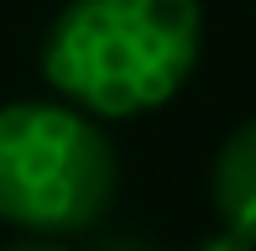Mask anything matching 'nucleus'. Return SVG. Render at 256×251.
<instances>
[{
  "instance_id": "7ed1b4c3",
  "label": "nucleus",
  "mask_w": 256,
  "mask_h": 251,
  "mask_svg": "<svg viewBox=\"0 0 256 251\" xmlns=\"http://www.w3.org/2000/svg\"><path fill=\"white\" fill-rule=\"evenodd\" d=\"M209 204H214L220 230L256 246V116H246L220 142L209 162Z\"/></svg>"
},
{
  "instance_id": "39448f33",
  "label": "nucleus",
  "mask_w": 256,
  "mask_h": 251,
  "mask_svg": "<svg viewBox=\"0 0 256 251\" xmlns=\"http://www.w3.org/2000/svg\"><path fill=\"white\" fill-rule=\"evenodd\" d=\"M0 251H74L68 241H42V236H16V241H6Z\"/></svg>"
},
{
  "instance_id": "20e7f679",
  "label": "nucleus",
  "mask_w": 256,
  "mask_h": 251,
  "mask_svg": "<svg viewBox=\"0 0 256 251\" xmlns=\"http://www.w3.org/2000/svg\"><path fill=\"white\" fill-rule=\"evenodd\" d=\"M194 251H256L251 241H240V236H230V230H214V236H204Z\"/></svg>"
},
{
  "instance_id": "f257e3e1",
  "label": "nucleus",
  "mask_w": 256,
  "mask_h": 251,
  "mask_svg": "<svg viewBox=\"0 0 256 251\" xmlns=\"http://www.w3.org/2000/svg\"><path fill=\"white\" fill-rule=\"evenodd\" d=\"M199 58V0H63L37 48L48 94L104 126L172 105Z\"/></svg>"
},
{
  "instance_id": "f03ea898",
  "label": "nucleus",
  "mask_w": 256,
  "mask_h": 251,
  "mask_svg": "<svg viewBox=\"0 0 256 251\" xmlns=\"http://www.w3.org/2000/svg\"><path fill=\"white\" fill-rule=\"evenodd\" d=\"M120 157L104 120L58 94L0 105V225L16 236L74 241L115 210Z\"/></svg>"
}]
</instances>
